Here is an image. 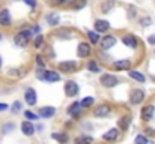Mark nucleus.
<instances>
[{
  "instance_id": "nucleus-1",
  "label": "nucleus",
  "mask_w": 155,
  "mask_h": 144,
  "mask_svg": "<svg viewBox=\"0 0 155 144\" xmlns=\"http://www.w3.org/2000/svg\"><path fill=\"white\" fill-rule=\"evenodd\" d=\"M32 38H33V32L24 29V30H20L14 36V44H15V47L24 48V47H27V44L32 41Z\"/></svg>"
},
{
  "instance_id": "nucleus-2",
  "label": "nucleus",
  "mask_w": 155,
  "mask_h": 144,
  "mask_svg": "<svg viewBox=\"0 0 155 144\" xmlns=\"http://www.w3.org/2000/svg\"><path fill=\"white\" fill-rule=\"evenodd\" d=\"M77 69H78V62L75 60H63L57 65V72L62 74H72Z\"/></svg>"
},
{
  "instance_id": "nucleus-3",
  "label": "nucleus",
  "mask_w": 155,
  "mask_h": 144,
  "mask_svg": "<svg viewBox=\"0 0 155 144\" xmlns=\"http://www.w3.org/2000/svg\"><path fill=\"white\" fill-rule=\"evenodd\" d=\"M39 78L42 80V81H47V83H57V81H60V74L57 72V71H42L41 74H39Z\"/></svg>"
},
{
  "instance_id": "nucleus-4",
  "label": "nucleus",
  "mask_w": 155,
  "mask_h": 144,
  "mask_svg": "<svg viewBox=\"0 0 155 144\" xmlns=\"http://www.w3.org/2000/svg\"><path fill=\"white\" fill-rule=\"evenodd\" d=\"M100 83L103 84L104 87H114L116 84H119V78L113 74H104L103 77L100 78Z\"/></svg>"
},
{
  "instance_id": "nucleus-5",
  "label": "nucleus",
  "mask_w": 155,
  "mask_h": 144,
  "mask_svg": "<svg viewBox=\"0 0 155 144\" xmlns=\"http://www.w3.org/2000/svg\"><path fill=\"white\" fill-rule=\"evenodd\" d=\"M63 89H65V95L68 96V98H74V96L78 95V92H80L78 84H77L75 81H72V80L66 81V84H65Z\"/></svg>"
},
{
  "instance_id": "nucleus-6",
  "label": "nucleus",
  "mask_w": 155,
  "mask_h": 144,
  "mask_svg": "<svg viewBox=\"0 0 155 144\" xmlns=\"http://www.w3.org/2000/svg\"><path fill=\"white\" fill-rule=\"evenodd\" d=\"M154 116H155V105H152V104L143 107L142 111H140V117H142L143 122H151L154 119Z\"/></svg>"
},
{
  "instance_id": "nucleus-7",
  "label": "nucleus",
  "mask_w": 155,
  "mask_h": 144,
  "mask_svg": "<svg viewBox=\"0 0 155 144\" xmlns=\"http://www.w3.org/2000/svg\"><path fill=\"white\" fill-rule=\"evenodd\" d=\"M91 53H92L91 44H87V42H80V44H78V47H77V56H78L80 59H86V57H89Z\"/></svg>"
},
{
  "instance_id": "nucleus-8",
  "label": "nucleus",
  "mask_w": 155,
  "mask_h": 144,
  "mask_svg": "<svg viewBox=\"0 0 155 144\" xmlns=\"http://www.w3.org/2000/svg\"><path fill=\"white\" fill-rule=\"evenodd\" d=\"M143 101H145V92H143L142 89H134V90L131 92L130 102H131L133 105H139V104H142Z\"/></svg>"
},
{
  "instance_id": "nucleus-9",
  "label": "nucleus",
  "mask_w": 155,
  "mask_h": 144,
  "mask_svg": "<svg viewBox=\"0 0 155 144\" xmlns=\"http://www.w3.org/2000/svg\"><path fill=\"white\" fill-rule=\"evenodd\" d=\"M116 42H117L116 36H113V35H107V36H104L103 39H101L100 47H101V50L107 51V50H110V48L114 47V45H116Z\"/></svg>"
},
{
  "instance_id": "nucleus-10",
  "label": "nucleus",
  "mask_w": 155,
  "mask_h": 144,
  "mask_svg": "<svg viewBox=\"0 0 155 144\" xmlns=\"http://www.w3.org/2000/svg\"><path fill=\"white\" fill-rule=\"evenodd\" d=\"M24 101H26V104H27V105H35V104L38 102L36 90H35V89H32V87L26 89V92H24Z\"/></svg>"
},
{
  "instance_id": "nucleus-11",
  "label": "nucleus",
  "mask_w": 155,
  "mask_h": 144,
  "mask_svg": "<svg viewBox=\"0 0 155 144\" xmlns=\"http://www.w3.org/2000/svg\"><path fill=\"white\" fill-rule=\"evenodd\" d=\"M12 24V17H11V12L8 9H2L0 11V26L3 27H9Z\"/></svg>"
},
{
  "instance_id": "nucleus-12",
  "label": "nucleus",
  "mask_w": 155,
  "mask_h": 144,
  "mask_svg": "<svg viewBox=\"0 0 155 144\" xmlns=\"http://www.w3.org/2000/svg\"><path fill=\"white\" fill-rule=\"evenodd\" d=\"M117 137H119V129H117V128H111V129H108L107 132L103 134V140L104 141H108V143L116 141Z\"/></svg>"
},
{
  "instance_id": "nucleus-13",
  "label": "nucleus",
  "mask_w": 155,
  "mask_h": 144,
  "mask_svg": "<svg viewBox=\"0 0 155 144\" xmlns=\"http://www.w3.org/2000/svg\"><path fill=\"white\" fill-rule=\"evenodd\" d=\"M110 113H111V108H110V105H98V108H95L94 110V116L95 117H107V116H110Z\"/></svg>"
},
{
  "instance_id": "nucleus-14",
  "label": "nucleus",
  "mask_w": 155,
  "mask_h": 144,
  "mask_svg": "<svg viewBox=\"0 0 155 144\" xmlns=\"http://www.w3.org/2000/svg\"><path fill=\"white\" fill-rule=\"evenodd\" d=\"M122 44H124L125 47L133 48V50L139 47V41H137V38H136L134 35H125V36L122 38Z\"/></svg>"
},
{
  "instance_id": "nucleus-15",
  "label": "nucleus",
  "mask_w": 155,
  "mask_h": 144,
  "mask_svg": "<svg viewBox=\"0 0 155 144\" xmlns=\"http://www.w3.org/2000/svg\"><path fill=\"white\" fill-rule=\"evenodd\" d=\"M113 68L116 71H128L131 68V60L124 59V60H114L113 62Z\"/></svg>"
},
{
  "instance_id": "nucleus-16",
  "label": "nucleus",
  "mask_w": 155,
  "mask_h": 144,
  "mask_svg": "<svg viewBox=\"0 0 155 144\" xmlns=\"http://www.w3.org/2000/svg\"><path fill=\"white\" fill-rule=\"evenodd\" d=\"M21 132H23V135H26V137H32V135L35 134V126H33V123L29 122V120H24V122L21 123Z\"/></svg>"
},
{
  "instance_id": "nucleus-17",
  "label": "nucleus",
  "mask_w": 155,
  "mask_h": 144,
  "mask_svg": "<svg viewBox=\"0 0 155 144\" xmlns=\"http://www.w3.org/2000/svg\"><path fill=\"white\" fill-rule=\"evenodd\" d=\"M56 114V108L54 107H42L38 110V116L42 119H50Z\"/></svg>"
},
{
  "instance_id": "nucleus-18",
  "label": "nucleus",
  "mask_w": 155,
  "mask_h": 144,
  "mask_svg": "<svg viewBox=\"0 0 155 144\" xmlns=\"http://www.w3.org/2000/svg\"><path fill=\"white\" fill-rule=\"evenodd\" d=\"M110 29V23L107 20H97L95 21V32L97 33H105Z\"/></svg>"
},
{
  "instance_id": "nucleus-19",
  "label": "nucleus",
  "mask_w": 155,
  "mask_h": 144,
  "mask_svg": "<svg viewBox=\"0 0 155 144\" xmlns=\"http://www.w3.org/2000/svg\"><path fill=\"white\" fill-rule=\"evenodd\" d=\"M45 21L48 23V26H59L60 24V15L57 12H50L45 17Z\"/></svg>"
},
{
  "instance_id": "nucleus-20",
  "label": "nucleus",
  "mask_w": 155,
  "mask_h": 144,
  "mask_svg": "<svg viewBox=\"0 0 155 144\" xmlns=\"http://www.w3.org/2000/svg\"><path fill=\"white\" fill-rule=\"evenodd\" d=\"M51 138L56 140L59 144H66L69 141V137H68V134H65V132H53Z\"/></svg>"
},
{
  "instance_id": "nucleus-21",
  "label": "nucleus",
  "mask_w": 155,
  "mask_h": 144,
  "mask_svg": "<svg viewBox=\"0 0 155 144\" xmlns=\"http://www.w3.org/2000/svg\"><path fill=\"white\" fill-rule=\"evenodd\" d=\"M81 111H83V107L80 105V102H74V104H71L69 108H68V114H71V116H74V117H77Z\"/></svg>"
},
{
  "instance_id": "nucleus-22",
  "label": "nucleus",
  "mask_w": 155,
  "mask_h": 144,
  "mask_svg": "<svg viewBox=\"0 0 155 144\" xmlns=\"http://www.w3.org/2000/svg\"><path fill=\"white\" fill-rule=\"evenodd\" d=\"M128 75H130V78H133V80L137 81V83H145V81H146V77H145L142 72H139V71H130Z\"/></svg>"
},
{
  "instance_id": "nucleus-23",
  "label": "nucleus",
  "mask_w": 155,
  "mask_h": 144,
  "mask_svg": "<svg viewBox=\"0 0 155 144\" xmlns=\"http://www.w3.org/2000/svg\"><path fill=\"white\" fill-rule=\"evenodd\" d=\"M87 38H89V42L94 44V45H97L98 42H101V36L95 30H87Z\"/></svg>"
},
{
  "instance_id": "nucleus-24",
  "label": "nucleus",
  "mask_w": 155,
  "mask_h": 144,
  "mask_svg": "<svg viewBox=\"0 0 155 144\" xmlns=\"http://www.w3.org/2000/svg\"><path fill=\"white\" fill-rule=\"evenodd\" d=\"M130 125H131V116H124L119 119V126L122 131H127Z\"/></svg>"
},
{
  "instance_id": "nucleus-25",
  "label": "nucleus",
  "mask_w": 155,
  "mask_h": 144,
  "mask_svg": "<svg viewBox=\"0 0 155 144\" xmlns=\"http://www.w3.org/2000/svg\"><path fill=\"white\" fill-rule=\"evenodd\" d=\"M94 138L92 137H86V135H80L74 140V144H92Z\"/></svg>"
},
{
  "instance_id": "nucleus-26",
  "label": "nucleus",
  "mask_w": 155,
  "mask_h": 144,
  "mask_svg": "<svg viewBox=\"0 0 155 144\" xmlns=\"http://www.w3.org/2000/svg\"><path fill=\"white\" fill-rule=\"evenodd\" d=\"M87 69H89L91 72H94V74L101 72V66L97 63V60H89V63H87Z\"/></svg>"
},
{
  "instance_id": "nucleus-27",
  "label": "nucleus",
  "mask_w": 155,
  "mask_h": 144,
  "mask_svg": "<svg viewBox=\"0 0 155 144\" xmlns=\"http://www.w3.org/2000/svg\"><path fill=\"white\" fill-rule=\"evenodd\" d=\"M95 104V99L92 98V96H86V98H83L81 101H80V105L83 107V108H89V107H92Z\"/></svg>"
},
{
  "instance_id": "nucleus-28",
  "label": "nucleus",
  "mask_w": 155,
  "mask_h": 144,
  "mask_svg": "<svg viewBox=\"0 0 155 144\" xmlns=\"http://www.w3.org/2000/svg\"><path fill=\"white\" fill-rule=\"evenodd\" d=\"M33 45H35L36 50L38 48H42V45H44V36L42 35H36L35 36V41H33Z\"/></svg>"
},
{
  "instance_id": "nucleus-29",
  "label": "nucleus",
  "mask_w": 155,
  "mask_h": 144,
  "mask_svg": "<svg viewBox=\"0 0 155 144\" xmlns=\"http://www.w3.org/2000/svg\"><path fill=\"white\" fill-rule=\"evenodd\" d=\"M149 143V140H148V137L146 135H137L136 137V140H134V144H148Z\"/></svg>"
},
{
  "instance_id": "nucleus-30",
  "label": "nucleus",
  "mask_w": 155,
  "mask_h": 144,
  "mask_svg": "<svg viewBox=\"0 0 155 144\" xmlns=\"http://www.w3.org/2000/svg\"><path fill=\"white\" fill-rule=\"evenodd\" d=\"M24 117H26V120H38V114H35V113H32V111H24Z\"/></svg>"
},
{
  "instance_id": "nucleus-31",
  "label": "nucleus",
  "mask_w": 155,
  "mask_h": 144,
  "mask_svg": "<svg viewBox=\"0 0 155 144\" xmlns=\"http://www.w3.org/2000/svg\"><path fill=\"white\" fill-rule=\"evenodd\" d=\"M14 129H15V125H14V123H6V125L2 128V132H3V134H9V132L14 131Z\"/></svg>"
},
{
  "instance_id": "nucleus-32",
  "label": "nucleus",
  "mask_w": 155,
  "mask_h": 144,
  "mask_svg": "<svg viewBox=\"0 0 155 144\" xmlns=\"http://www.w3.org/2000/svg\"><path fill=\"white\" fill-rule=\"evenodd\" d=\"M36 66L39 68V69H44L45 68V62H44V59H42V56H36Z\"/></svg>"
},
{
  "instance_id": "nucleus-33",
  "label": "nucleus",
  "mask_w": 155,
  "mask_h": 144,
  "mask_svg": "<svg viewBox=\"0 0 155 144\" xmlns=\"http://www.w3.org/2000/svg\"><path fill=\"white\" fill-rule=\"evenodd\" d=\"M21 107H23L21 102H20V101H15V102L12 104V113H20V111H21Z\"/></svg>"
},
{
  "instance_id": "nucleus-34",
  "label": "nucleus",
  "mask_w": 155,
  "mask_h": 144,
  "mask_svg": "<svg viewBox=\"0 0 155 144\" xmlns=\"http://www.w3.org/2000/svg\"><path fill=\"white\" fill-rule=\"evenodd\" d=\"M148 42H149L151 45H155V35H149V36H148Z\"/></svg>"
},
{
  "instance_id": "nucleus-35",
  "label": "nucleus",
  "mask_w": 155,
  "mask_h": 144,
  "mask_svg": "<svg viewBox=\"0 0 155 144\" xmlns=\"http://www.w3.org/2000/svg\"><path fill=\"white\" fill-rule=\"evenodd\" d=\"M32 32L39 35V32H41V27H39V26H33V30H32Z\"/></svg>"
},
{
  "instance_id": "nucleus-36",
  "label": "nucleus",
  "mask_w": 155,
  "mask_h": 144,
  "mask_svg": "<svg viewBox=\"0 0 155 144\" xmlns=\"http://www.w3.org/2000/svg\"><path fill=\"white\" fill-rule=\"evenodd\" d=\"M26 3H27L29 6H32V8H35V6H36V2H32V0H26Z\"/></svg>"
},
{
  "instance_id": "nucleus-37",
  "label": "nucleus",
  "mask_w": 155,
  "mask_h": 144,
  "mask_svg": "<svg viewBox=\"0 0 155 144\" xmlns=\"http://www.w3.org/2000/svg\"><path fill=\"white\" fill-rule=\"evenodd\" d=\"M8 110V105L6 104H0V111H6Z\"/></svg>"
},
{
  "instance_id": "nucleus-38",
  "label": "nucleus",
  "mask_w": 155,
  "mask_h": 144,
  "mask_svg": "<svg viewBox=\"0 0 155 144\" xmlns=\"http://www.w3.org/2000/svg\"><path fill=\"white\" fill-rule=\"evenodd\" d=\"M149 21H151L149 18H145V20H142V23H143V26H149V24H148Z\"/></svg>"
},
{
  "instance_id": "nucleus-39",
  "label": "nucleus",
  "mask_w": 155,
  "mask_h": 144,
  "mask_svg": "<svg viewBox=\"0 0 155 144\" xmlns=\"http://www.w3.org/2000/svg\"><path fill=\"white\" fill-rule=\"evenodd\" d=\"M2 65H3V59H2V56H0V68H2Z\"/></svg>"
},
{
  "instance_id": "nucleus-40",
  "label": "nucleus",
  "mask_w": 155,
  "mask_h": 144,
  "mask_svg": "<svg viewBox=\"0 0 155 144\" xmlns=\"http://www.w3.org/2000/svg\"><path fill=\"white\" fill-rule=\"evenodd\" d=\"M2 39H3V35H2V33H0V42H2Z\"/></svg>"
}]
</instances>
